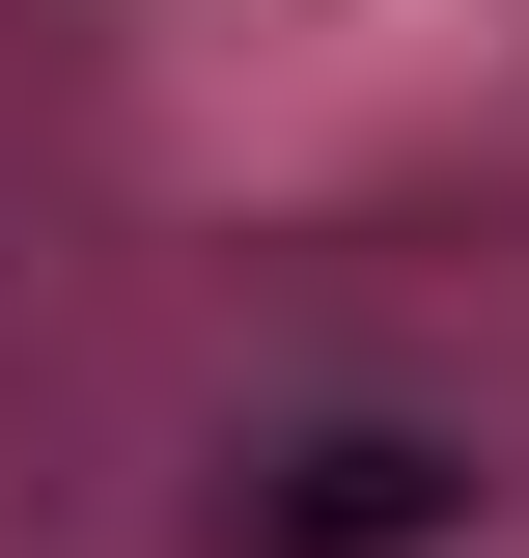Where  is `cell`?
<instances>
[{"label": "cell", "mask_w": 529, "mask_h": 558, "mask_svg": "<svg viewBox=\"0 0 529 558\" xmlns=\"http://www.w3.org/2000/svg\"><path fill=\"white\" fill-rule=\"evenodd\" d=\"M473 502H502V447L473 418H391V391H307L223 447V558H446Z\"/></svg>", "instance_id": "obj_1"}]
</instances>
